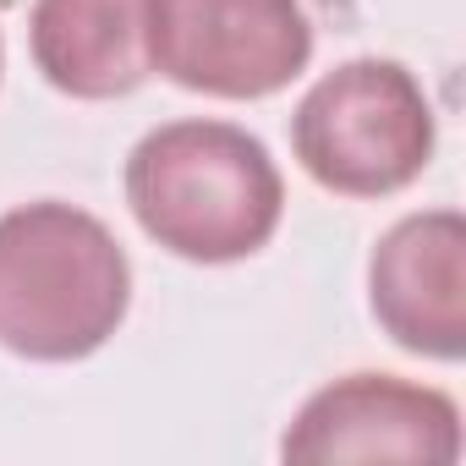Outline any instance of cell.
Returning a JSON list of instances; mask_svg holds the SVG:
<instances>
[{"label": "cell", "instance_id": "obj_6", "mask_svg": "<svg viewBox=\"0 0 466 466\" xmlns=\"http://www.w3.org/2000/svg\"><path fill=\"white\" fill-rule=\"evenodd\" d=\"M368 308L400 351L461 362L466 351V219L461 208H422L384 230L368 258Z\"/></svg>", "mask_w": 466, "mask_h": 466}, {"label": "cell", "instance_id": "obj_4", "mask_svg": "<svg viewBox=\"0 0 466 466\" xmlns=\"http://www.w3.org/2000/svg\"><path fill=\"white\" fill-rule=\"evenodd\" d=\"M313 61L302 0H154V72L208 99H269Z\"/></svg>", "mask_w": 466, "mask_h": 466}, {"label": "cell", "instance_id": "obj_3", "mask_svg": "<svg viewBox=\"0 0 466 466\" xmlns=\"http://www.w3.org/2000/svg\"><path fill=\"white\" fill-rule=\"evenodd\" d=\"M291 148L319 187L340 198H390L433 159V105L400 61L357 56L302 94Z\"/></svg>", "mask_w": 466, "mask_h": 466}, {"label": "cell", "instance_id": "obj_7", "mask_svg": "<svg viewBox=\"0 0 466 466\" xmlns=\"http://www.w3.org/2000/svg\"><path fill=\"white\" fill-rule=\"evenodd\" d=\"M28 50L66 99H127L154 77V0H34Z\"/></svg>", "mask_w": 466, "mask_h": 466}, {"label": "cell", "instance_id": "obj_8", "mask_svg": "<svg viewBox=\"0 0 466 466\" xmlns=\"http://www.w3.org/2000/svg\"><path fill=\"white\" fill-rule=\"evenodd\" d=\"M0 72H6V45H0Z\"/></svg>", "mask_w": 466, "mask_h": 466}, {"label": "cell", "instance_id": "obj_1", "mask_svg": "<svg viewBox=\"0 0 466 466\" xmlns=\"http://www.w3.org/2000/svg\"><path fill=\"white\" fill-rule=\"evenodd\" d=\"M127 203L143 237L187 264H242L280 230L275 154L230 121H165L127 159Z\"/></svg>", "mask_w": 466, "mask_h": 466}, {"label": "cell", "instance_id": "obj_5", "mask_svg": "<svg viewBox=\"0 0 466 466\" xmlns=\"http://www.w3.org/2000/svg\"><path fill=\"white\" fill-rule=\"evenodd\" d=\"M286 461H461V406L395 373H346L302 400L280 439Z\"/></svg>", "mask_w": 466, "mask_h": 466}, {"label": "cell", "instance_id": "obj_2", "mask_svg": "<svg viewBox=\"0 0 466 466\" xmlns=\"http://www.w3.org/2000/svg\"><path fill=\"white\" fill-rule=\"evenodd\" d=\"M132 308L116 230L61 198L0 214V346L28 362L94 357Z\"/></svg>", "mask_w": 466, "mask_h": 466}]
</instances>
